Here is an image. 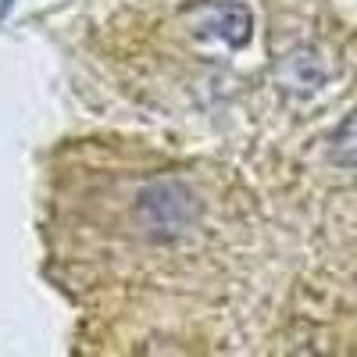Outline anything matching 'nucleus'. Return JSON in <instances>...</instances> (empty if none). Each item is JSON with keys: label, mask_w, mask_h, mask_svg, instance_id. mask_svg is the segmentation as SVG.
Masks as SVG:
<instances>
[{"label": "nucleus", "mask_w": 357, "mask_h": 357, "mask_svg": "<svg viewBox=\"0 0 357 357\" xmlns=\"http://www.w3.org/2000/svg\"><path fill=\"white\" fill-rule=\"evenodd\" d=\"M200 218L193 190L178 178H154L136 200V222L151 240H178Z\"/></svg>", "instance_id": "1"}, {"label": "nucleus", "mask_w": 357, "mask_h": 357, "mask_svg": "<svg viewBox=\"0 0 357 357\" xmlns=\"http://www.w3.org/2000/svg\"><path fill=\"white\" fill-rule=\"evenodd\" d=\"M197 33H207L229 47H243L254 33V15L240 0H204L186 11Z\"/></svg>", "instance_id": "2"}, {"label": "nucleus", "mask_w": 357, "mask_h": 357, "mask_svg": "<svg viewBox=\"0 0 357 357\" xmlns=\"http://www.w3.org/2000/svg\"><path fill=\"white\" fill-rule=\"evenodd\" d=\"M329 158L340 168H357V111H350L329 139Z\"/></svg>", "instance_id": "3"}, {"label": "nucleus", "mask_w": 357, "mask_h": 357, "mask_svg": "<svg viewBox=\"0 0 357 357\" xmlns=\"http://www.w3.org/2000/svg\"><path fill=\"white\" fill-rule=\"evenodd\" d=\"M286 65L289 68H296V75H286V86L289 89H318L321 82H325V72H321V65H318V57L311 54V50H296V54H289L286 57Z\"/></svg>", "instance_id": "4"}]
</instances>
